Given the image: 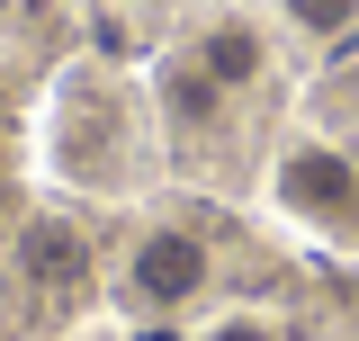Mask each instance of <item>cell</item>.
I'll return each instance as SVG.
<instances>
[{"label": "cell", "instance_id": "cell-1", "mask_svg": "<svg viewBox=\"0 0 359 341\" xmlns=\"http://www.w3.org/2000/svg\"><path fill=\"white\" fill-rule=\"evenodd\" d=\"M269 189H278V207L297 215V225L359 243V162L341 144H287L278 170H269Z\"/></svg>", "mask_w": 359, "mask_h": 341}, {"label": "cell", "instance_id": "cell-2", "mask_svg": "<svg viewBox=\"0 0 359 341\" xmlns=\"http://www.w3.org/2000/svg\"><path fill=\"white\" fill-rule=\"evenodd\" d=\"M216 288V252L189 234V225H144L126 252V297L144 314H180V305H198Z\"/></svg>", "mask_w": 359, "mask_h": 341}, {"label": "cell", "instance_id": "cell-3", "mask_svg": "<svg viewBox=\"0 0 359 341\" xmlns=\"http://www.w3.org/2000/svg\"><path fill=\"white\" fill-rule=\"evenodd\" d=\"M18 279L36 288V305H54V314H72V305H90V243L72 234V225H27L18 234Z\"/></svg>", "mask_w": 359, "mask_h": 341}, {"label": "cell", "instance_id": "cell-4", "mask_svg": "<svg viewBox=\"0 0 359 341\" xmlns=\"http://www.w3.org/2000/svg\"><path fill=\"white\" fill-rule=\"evenodd\" d=\"M153 99H162V117H171L180 135H198V126H216V117H224V99H233V90H224L198 54H171V63L153 72Z\"/></svg>", "mask_w": 359, "mask_h": 341}, {"label": "cell", "instance_id": "cell-5", "mask_svg": "<svg viewBox=\"0 0 359 341\" xmlns=\"http://www.w3.org/2000/svg\"><path fill=\"white\" fill-rule=\"evenodd\" d=\"M189 54H198V63H207V72H216L224 90H252V81L269 72V36L252 27V18H216V27L189 45Z\"/></svg>", "mask_w": 359, "mask_h": 341}, {"label": "cell", "instance_id": "cell-6", "mask_svg": "<svg viewBox=\"0 0 359 341\" xmlns=\"http://www.w3.org/2000/svg\"><path fill=\"white\" fill-rule=\"evenodd\" d=\"M297 36H351L359 27V0H278Z\"/></svg>", "mask_w": 359, "mask_h": 341}, {"label": "cell", "instance_id": "cell-7", "mask_svg": "<svg viewBox=\"0 0 359 341\" xmlns=\"http://www.w3.org/2000/svg\"><path fill=\"white\" fill-rule=\"evenodd\" d=\"M198 341H278V323H269V314H252V305H233V314H216Z\"/></svg>", "mask_w": 359, "mask_h": 341}, {"label": "cell", "instance_id": "cell-8", "mask_svg": "<svg viewBox=\"0 0 359 341\" xmlns=\"http://www.w3.org/2000/svg\"><path fill=\"white\" fill-rule=\"evenodd\" d=\"M135 341H189V333H180L171 314H144V333H135Z\"/></svg>", "mask_w": 359, "mask_h": 341}]
</instances>
